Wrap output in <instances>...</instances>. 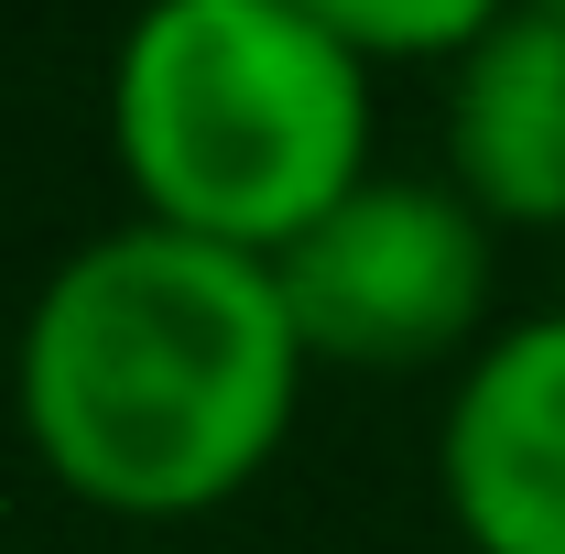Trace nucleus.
Here are the masks:
<instances>
[{
  "mask_svg": "<svg viewBox=\"0 0 565 554\" xmlns=\"http://www.w3.org/2000/svg\"><path fill=\"white\" fill-rule=\"evenodd\" d=\"M305 370L273 262L131 217L44 273L11 338V403L66 500L163 533L228 511L282 457Z\"/></svg>",
  "mask_w": 565,
  "mask_h": 554,
  "instance_id": "obj_1",
  "label": "nucleus"
},
{
  "mask_svg": "<svg viewBox=\"0 0 565 554\" xmlns=\"http://www.w3.org/2000/svg\"><path fill=\"white\" fill-rule=\"evenodd\" d=\"M109 152L152 228L273 262L370 185V66L282 0H141L109 55Z\"/></svg>",
  "mask_w": 565,
  "mask_h": 554,
  "instance_id": "obj_2",
  "label": "nucleus"
},
{
  "mask_svg": "<svg viewBox=\"0 0 565 554\" xmlns=\"http://www.w3.org/2000/svg\"><path fill=\"white\" fill-rule=\"evenodd\" d=\"M305 359L338 370H424L457 359L490 316V217L457 185L370 174L316 217L294 251H273Z\"/></svg>",
  "mask_w": 565,
  "mask_h": 554,
  "instance_id": "obj_3",
  "label": "nucleus"
},
{
  "mask_svg": "<svg viewBox=\"0 0 565 554\" xmlns=\"http://www.w3.org/2000/svg\"><path fill=\"white\" fill-rule=\"evenodd\" d=\"M435 489L468 554H565V316L500 327L457 370Z\"/></svg>",
  "mask_w": 565,
  "mask_h": 554,
  "instance_id": "obj_4",
  "label": "nucleus"
},
{
  "mask_svg": "<svg viewBox=\"0 0 565 554\" xmlns=\"http://www.w3.org/2000/svg\"><path fill=\"white\" fill-rule=\"evenodd\" d=\"M446 185L490 228H565V11L511 0L446 66Z\"/></svg>",
  "mask_w": 565,
  "mask_h": 554,
  "instance_id": "obj_5",
  "label": "nucleus"
},
{
  "mask_svg": "<svg viewBox=\"0 0 565 554\" xmlns=\"http://www.w3.org/2000/svg\"><path fill=\"white\" fill-rule=\"evenodd\" d=\"M316 33H338L359 66H457L511 0H282Z\"/></svg>",
  "mask_w": 565,
  "mask_h": 554,
  "instance_id": "obj_6",
  "label": "nucleus"
},
{
  "mask_svg": "<svg viewBox=\"0 0 565 554\" xmlns=\"http://www.w3.org/2000/svg\"><path fill=\"white\" fill-rule=\"evenodd\" d=\"M533 11H565V0H533Z\"/></svg>",
  "mask_w": 565,
  "mask_h": 554,
  "instance_id": "obj_7",
  "label": "nucleus"
}]
</instances>
